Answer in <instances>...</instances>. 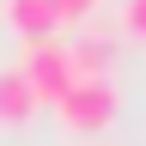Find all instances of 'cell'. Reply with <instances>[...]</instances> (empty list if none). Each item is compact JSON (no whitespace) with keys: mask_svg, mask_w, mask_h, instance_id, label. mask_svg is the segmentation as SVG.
I'll return each mask as SVG.
<instances>
[{"mask_svg":"<svg viewBox=\"0 0 146 146\" xmlns=\"http://www.w3.org/2000/svg\"><path fill=\"white\" fill-rule=\"evenodd\" d=\"M116 110H122V98H116L110 79H73L61 98H55V116H61L73 134H98V128H110Z\"/></svg>","mask_w":146,"mask_h":146,"instance_id":"1","label":"cell"},{"mask_svg":"<svg viewBox=\"0 0 146 146\" xmlns=\"http://www.w3.org/2000/svg\"><path fill=\"white\" fill-rule=\"evenodd\" d=\"M18 73H25V85L36 91V104H55L61 91L79 79L73 73V55L61 36H49V43H25V55H18Z\"/></svg>","mask_w":146,"mask_h":146,"instance_id":"2","label":"cell"},{"mask_svg":"<svg viewBox=\"0 0 146 146\" xmlns=\"http://www.w3.org/2000/svg\"><path fill=\"white\" fill-rule=\"evenodd\" d=\"M0 12H6V31L25 36V43H49L61 31V18H55L49 0H0Z\"/></svg>","mask_w":146,"mask_h":146,"instance_id":"3","label":"cell"},{"mask_svg":"<svg viewBox=\"0 0 146 146\" xmlns=\"http://www.w3.org/2000/svg\"><path fill=\"white\" fill-rule=\"evenodd\" d=\"M67 55H73V73H79V79H110L116 43H110L104 31H85V36H73V43H67Z\"/></svg>","mask_w":146,"mask_h":146,"instance_id":"4","label":"cell"},{"mask_svg":"<svg viewBox=\"0 0 146 146\" xmlns=\"http://www.w3.org/2000/svg\"><path fill=\"white\" fill-rule=\"evenodd\" d=\"M36 116V91L25 85L18 67H0V128H25Z\"/></svg>","mask_w":146,"mask_h":146,"instance_id":"5","label":"cell"},{"mask_svg":"<svg viewBox=\"0 0 146 146\" xmlns=\"http://www.w3.org/2000/svg\"><path fill=\"white\" fill-rule=\"evenodd\" d=\"M122 31L128 36H146V0H122Z\"/></svg>","mask_w":146,"mask_h":146,"instance_id":"6","label":"cell"},{"mask_svg":"<svg viewBox=\"0 0 146 146\" xmlns=\"http://www.w3.org/2000/svg\"><path fill=\"white\" fill-rule=\"evenodd\" d=\"M49 6H55V18L67 25V18H91V6H98V0H49Z\"/></svg>","mask_w":146,"mask_h":146,"instance_id":"7","label":"cell"}]
</instances>
